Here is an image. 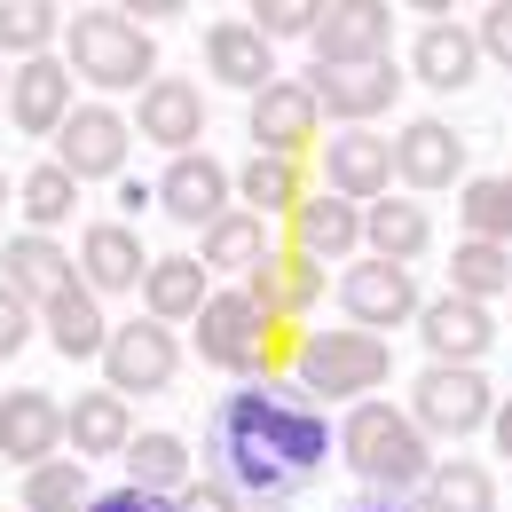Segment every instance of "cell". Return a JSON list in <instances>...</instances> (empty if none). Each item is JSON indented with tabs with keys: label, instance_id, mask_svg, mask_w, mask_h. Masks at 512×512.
Instances as JSON below:
<instances>
[{
	"label": "cell",
	"instance_id": "cell-1",
	"mask_svg": "<svg viewBox=\"0 0 512 512\" xmlns=\"http://www.w3.org/2000/svg\"><path fill=\"white\" fill-rule=\"evenodd\" d=\"M213 481H229L245 505H284L292 489H308L323 473V449L331 426L300 386H237L221 410H213Z\"/></svg>",
	"mask_w": 512,
	"mask_h": 512
},
{
	"label": "cell",
	"instance_id": "cell-2",
	"mask_svg": "<svg viewBox=\"0 0 512 512\" xmlns=\"http://www.w3.org/2000/svg\"><path fill=\"white\" fill-rule=\"evenodd\" d=\"M339 449H347V465L363 473V489H379L386 505H394V497H410V489L434 473L426 434H418V426H410V410H394V402H355V410H347V426H339Z\"/></svg>",
	"mask_w": 512,
	"mask_h": 512
},
{
	"label": "cell",
	"instance_id": "cell-3",
	"mask_svg": "<svg viewBox=\"0 0 512 512\" xmlns=\"http://www.w3.org/2000/svg\"><path fill=\"white\" fill-rule=\"evenodd\" d=\"M64 64H71V79L119 95V87H150L158 79V48H150V32L134 24L127 8H71L64 16Z\"/></svg>",
	"mask_w": 512,
	"mask_h": 512
},
{
	"label": "cell",
	"instance_id": "cell-4",
	"mask_svg": "<svg viewBox=\"0 0 512 512\" xmlns=\"http://www.w3.org/2000/svg\"><path fill=\"white\" fill-rule=\"evenodd\" d=\"M386 371H394V355H386V339H371V331H308V339L292 347L300 394H323V402L379 394Z\"/></svg>",
	"mask_w": 512,
	"mask_h": 512
},
{
	"label": "cell",
	"instance_id": "cell-5",
	"mask_svg": "<svg viewBox=\"0 0 512 512\" xmlns=\"http://www.w3.org/2000/svg\"><path fill=\"white\" fill-rule=\"evenodd\" d=\"M197 355L213 363V371H237V379H268V355H276V331L284 323H268L245 300V292H213L205 308H197Z\"/></svg>",
	"mask_w": 512,
	"mask_h": 512
},
{
	"label": "cell",
	"instance_id": "cell-6",
	"mask_svg": "<svg viewBox=\"0 0 512 512\" xmlns=\"http://www.w3.org/2000/svg\"><path fill=\"white\" fill-rule=\"evenodd\" d=\"M489 410H497V386L481 379V371H457V363H426L418 386H410V426H418L426 442H465V434H481Z\"/></svg>",
	"mask_w": 512,
	"mask_h": 512
},
{
	"label": "cell",
	"instance_id": "cell-7",
	"mask_svg": "<svg viewBox=\"0 0 512 512\" xmlns=\"http://www.w3.org/2000/svg\"><path fill=\"white\" fill-rule=\"evenodd\" d=\"M95 363H103L111 394H158V386H174V371H182V339L166 323L134 316V323H111V339H103Z\"/></svg>",
	"mask_w": 512,
	"mask_h": 512
},
{
	"label": "cell",
	"instance_id": "cell-8",
	"mask_svg": "<svg viewBox=\"0 0 512 512\" xmlns=\"http://www.w3.org/2000/svg\"><path fill=\"white\" fill-rule=\"evenodd\" d=\"M127 150H134V127L111 103H71V119L56 127V166L71 182H119Z\"/></svg>",
	"mask_w": 512,
	"mask_h": 512
},
{
	"label": "cell",
	"instance_id": "cell-9",
	"mask_svg": "<svg viewBox=\"0 0 512 512\" xmlns=\"http://www.w3.org/2000/svg\"><path fill=\"white\" fill-rule=\"evenodd\" d=\"M386 32H394V8L386 0H323L316 32V71H355V64H386Z\"/></svg>",
	"mask_w": 512,
	"mask_h": 512
},
{
	"label": "cell",
	"instance_id": "cell-10",
	"mask_svg": "<svg viewBox=\"0 0 512 512\" xmlns=\"http://www.w3.org/2000/svg\"><path fill=\"white\" fill-rule=\"evenodd\" d=\"M339 308H347V323L355 331H402V323H418V276L410 268H394V260H355L347 276H339Z\"/></svg>",
	"mask_w": 512,
	"mask_h": 512
},
{
	"label": "cell",
	"instance_id": "cell-11",
	"mask_svg": "<svg viewBox=\"0 0 512 512\" xmlns=\"http://www.w3.org/2000/svg\"><path fill=\"white\" fill-rule=\"evenodd\" d=\"M229 197H237L229 166H221L213 150H182V158H166V174H158L150 205H158L166 221H182V229H213V221L229 213Z\"/></svg>",
	"mask_w": 512,
	"mask_h": 512
},
{
	"label": "cell",
	"instance_id": "cell-12",
	"mask_svg": "<svg viewBox=\"0 0 512 512\" xmlns=\"http://www.w3.org/2000/svg\"><path fill=\"white\" fill-rule=\"evenodd\" d=\"M402 71H394V56L386 64H355V71H316L308 79V95H316L323 119H339V127H371V119H386L394 103H402Z\"/></svg>",
	"mask_w": 512,
	"mask_h": 512
},
{
	"label": "cell",
	"instance_id": "cell-13",
	"mask_svg": "<svg viewBox=\"0 0 512 512\" xmlns=\"http://www.w3.org/2000/svg\"><path fill=\"white\" fill-rule=\"evenodd\" d=\"M316 95H308V79H268L253 95V150L260 158H308L316 150Z\"/></svg>",
	"mask_w": 512,
	"mask_h": 512
},
{
	"label": "cell",
	"instance_id": "cell-14",
	"mask_svg": "<svg viewBox=\"0 0 512 512\" xmlns=\"http://www.w3.org/2000/svg\"><path fill=\"white\" fill-rule=\"evenodd\" d=\"M394 182V142L371 127H339L323 142V190L347 197V205H379Z\"/></svg>",
	"mask_w": 512,
	"mask_h": 512
},
{
	"label": "cell",
	"instance_id": "cell-15",
	"mask_svg": "<svg viewBox=\"0 0 512 512\" xmlns=\"http://www.w3.org/2000/svg\"><path fill=\"white\" fill-rule=\"evenodd\" d=\"M418 339H426V363H457V371H481V355L497 347V316L481 308V300H426L418 308Z\"/></svg>",
	"mask_w": 512,
	"mask_h": 512
},
{
	"label": "cell",
	"instance_id": "cell-16",
	"mask_svg": "<svg viewBox=\"0 0 512 512\" xmlns=\"http://www.w3.org/2000/svg\"><path fill=\"white\" fill-rule=\"evenodd\" d=\"M56 449H64V402H56L48 386L0 394V457H16V465L32 473V465H48Z\"/></svg>",
	"mask_w": 512,
	"mask_h": 512
},
{
	"label": "cell",
	"instance_id": "cell-17",
	"mask_svg": "<svg viewBox=\"0 0 512 512\" xmlns=\"http://www.w3.org/2000/svg\"><path fill=\"white\" fill-rule=\"evenodd\" d=\"M394 182H410V190L465 182V134L449 127V119H410V127L394 134Z\"/></svg>",
	"mask_w": 512,
	"mask_h": 512
},
{
	"label": "cell",
	"instance_id": "cell-18",
	"mask_svg": "<svg viewBox=\"0 0 512 512\" xmlns=\"http://www.w3.org/2000/svg\"><path fill=\"white\" fill-rule=\"evenodd\" d=\"M134 127L142 142H158V150H197L205 142V95H197L190 79H150L142 95H134Z\"/></svg>",
	"mask_w": 512,
	"mask_h": 512
},
{
	"label": "cell",
	"instance_id": "cell-19",
	"mask_svg": "<svg viewBox=\"0 0 512 512\" xmlns=\"http://www.w3.org/2000/svg\"><path fill=\"white\" fill-rule=\"evenodd\" d=\"M79 284L95 292V300H111V292H134L142 284V268H150V253H142V237H134V221H95L87 237H79Z\"/></svg>",
	"mask_w": 512,
	"mask_h": 512
},
{
	"label": "cell",
	"instance_id": "cell-20",
	"mask_svg": "<svg viewBox=\"0 0 512 512\" xmlns=\"http://www.w3.org/2000/svg\"><path fill=\"white\" fill-rule=\"evenodd\" d=\"M363 245V205H347V197H331V190H308L300 205H292V245L284 253H300V260H347Z\"/></svg>",
	"mask_w": 512,
	"mask_h": 512
},
{
	"label": "cell",
	"instance_id": "cell-21",
	"mask_svg": "<svg viewBox=\"0 0 512 512\" xmlns=\"http://www.w3.org/2000/svg\"><path fill=\"white\" fill-rule=\"evenodd\" d=\"M8 119L24 134H56L71 119V64L64 56H32L8 71Z\"/></svg>",
	"mask_w": 512,
	"mask_h": 512
},
{
	"label": "cell",
	"instance_id": "cell-22",
	"mask_svg": "<svg viewBox=\"0 0 512 512\" xmlns=\"http://www.w3.org/2000/svg\"><path fill=\"white\" fill-rule=\"evenodd\" d=\"M245 300H253L268 323H300L323 300V268L300 260V253H268L253 276H245Z\"/></svg>",
	"mask_w": 512,
	"mask_h": 512
},
{
	"label": "cell",
	"instance_id": "cell-23",
	"mask_svg": "<svg viewBox=\"0 0 512 512\" xmlns=\"http://www.w3.org/2000/svg\"><path fill=\"white\" fill-rule=\"evenodd\" d=\"M64 442H71V457H79V465H87V457H127V442H134L127 394H111V386H95V394H71Z\"/></svg>",
	"mask_w": 512,
	"mask_h": 512
},
{
	"label": "cell",
	"instance_id": "cell-24",
	"mask_svg": "<svg viewBox=\"0 0 512 512\" xmlns=\"http://www.w3.org/2000/svg\"><path fill=\"white\" fill-rule=\"evenodd\" d=\"M205 71H213L221 87H245V95H260V87L276 79V48L260 40L245 16H221V24L205 32Z\"/></svg>",
	"mask_w": 512,
	"mask_h": 512
},
{
	"label": "cell",
	"instance_id": "cell-25",
	"mask_svg": "<svg viewBox=\"0 0 512 512\" xmlns=\"http://www.w3.org/2000/svg\"><path fill=\"white\" fill-rule=\"evenodd\" d=\"M205 300H213V276L197 268V253H166V260L142 268V316H150V323L174 331V323H190Z\"/></svg>",
	"mask_w": 512,
	"mask_h": 512
},
{
	"label": "cell",
	"instance_id": "cell-26",
	"mask_svg": "<svg viewBox=\"0 0 512 512\" xmlns=\"http://www.w3.org/2000/svg\"><path fill=\"white\" fill-rule=\"evenodd\" d=\"M473 71H481L473 24L442 16V24H426V32H418V48H410V79H418V87H442V95H457V87H473Z\"/></svg>",
	"mask_w": 512,
	"mask_h": 512
},
{
	"label": "cell",
	"instance_id": "cell-27",
	"mask_svg": "<svg viewBox=\"0 0 512 512\" xmlns=\"http://www.w3.org/2000/svg\"><path fill=\"white\" fill-rule=\"evenodd\" d=\"M40 331H48V347H56L64 363H87V355H103V339H111V323H103V300H95L87 284H64L56 300H40Z\"/></svg>",
	"mask_w": 512,
	"mask_h": 512
},
{
	"label": "cell",
	"instance_id": "cell-28",
	"mask_svg": "<svg viewBox=\"0 0 512 512\" xmlns=\"http://www.w3.org/2000/svg\"><path fill=\"white\" fill-rule=\"evenodd\" d=\"M363 245H371V260L410 268V260L434 245V213L410 205V197H379V205H363Z\"/></svg>",
	"mask_w": 512,
	"mask_h": 512
},
{
	"label": "cell",
	"instance_id": "cell-29",
	"mask_svg": "<svg viewBox=\"0 0 512 512\" xmlns=\"http://www.w3.org/2000/svg\"><path fill=\"white\" fill-rule=\"evenodd\" d=\"M0 268H8L0 284H8V292H24L32 308H40V300H56L64 284H79L71 253L56 245V237H32V229H24V237H8V260H0Z\"/></svg>",
	"mask_w": 512,
	"mask_h": 512
},
{
	"label": "cell",
	"instance_id": "cell-30",
	"mask_svg": "<svg viewBox=\"0 0 512 512\" xmlns=\"http://www.w3.org/2000/svg\"><path fill=\"white\" fill-rule=\"evenodd\" d=\"M268 253H276L268 221H260V213H245V205H229V213L205 229V245H197V268H205V276H213V268H237V276H253Z\"/></svg>",
	"mask_w": 512,
	"mask_h": 512
},
{
	"label": "cell",
	"instance_id": "cell-31",
	"mask_svg": "<svg viewBox=\"0 0 512 512\" xmlns=\"http://www.w3.org/2000/svg\"><path fill=\"white\" fill-rule=\"evenodd\" d=\"M197 481V457L182 434H134L127 442V489H150V497H182Z\"/></svg>",
	"mask_w": 512,
	"mask_h": 512
},
{
	"label": "cell",
	"instance_id": "cell-32",
	"mask_svg": "<svg viewBox=\"0 0 512 512\" xmlns=\"http://www.w3.org/2000/svg\"><path fill=\"white\" fill-rule=\"evenodd\" d=\"M229 182H237V197H245V213H260V221H276V213H284V221H292V205H300V197H308V174H300V158H245V166H237V174H229Z\"/></svg>",
	"mask_w": 512,
	"mask_h": 512
},
{
	"label": "cell",
	"instance_id": "cell-33",
	"mask_svg": "<svg viewBox=\"0 0 512 512\" xmlns=\"http://www.w3.org/2000/svg\"><path fill=\"white\" fill-rule=\"evenodd\" d=\"M418 497H426V512H497V473L473 457H442L418 481Z\"/></svg>",
	"mask_w": 512,
	"mask_h": 512
},
{
	"label": "cell",
	"instance_id": "cell-34",
	"mask_svg": "<svg viewBox=\"0 0 512 512\" xmlns=\"http://www.w3.org/2000/svg\"><path fill=\"white\" fill-rule=\"evenodd\" d=\"M64 40V8L56 0H0V64H32V56H56Z\"/></svg>",
	"mask_w": 512,
	"mask_h": 512
},
{
	"label": "cell",
	"instance_id": "cell-35",
	"mask_svg": "<svg viewBox=\"0 0 512 512\" xmlns=\"http://www.w3.org/2000/svg\"><path fill=\"white\" fill-rule=\"evenodd\" d=\"M449 292L457 300H497V292H512V245H481V237H465L457 253H449Z\"/></svg>",
	"mask_w": 512,
	"mask_h": 512
},
{
	"label": "cell",
	"instance_id": "cell-36",
	"mask_svg": "<svg viewBox=\"0 0 512 512\" xmlns=\"http://www.w3.org/2000/svg\"><path fill=\"white\" fill-rule=\"evenodd\" d=\"M16 205H24V221H32V237H56L71 221V205H79V182H71L64 166L48 158V166H32L24 182H16Z\"/></svg>",
	"mask_w": 512,
	"mask_h": 512
},
{
	"label": "cell",
	"instance_id": "cell-37",
	"mask_svg": "<svg viewBox=\"0 0 512 512\" xmlns=\"http://www.w3.org/2000/svg\"><path fill=\"white\" fill-rule=\"evenodd\" d=\"M457 213H465V237H481V245H512V174H481V182H465Z\"/></svg>",
	"mask_w": 512,
	"mask_h": 512
},
{
	"label": "cell",
	"instance_id": "cell-38",
	"mask_svg": "<svg viewBox=\"0 0 512 512\" xmlns=\"http://www.w3.org/2000/svg\"><path fill=\"white\" fill-rule=\"evenodd\" d=\"M24 512H87V465L79 457H48L24 473Z\"/></svg>",
	"mask_w": 512,
	"mask_h": 512
},
{
	"label": "cell",
	"instance_id": "cell-39",
	"mask_svg": "<svg viewBox=\"0 0 512 512\" xmlns=\"http://www.w3.org/2000/svg\"><path fill=\"white\" fill-rule=\"evenodd\" d=\"M316 16H323V0H253V8H245V24H253L268 48H276V40H308Z\"/></svg>",
	"mask_w": 512,
	"mask_h": 512
},
{
	"label": "cell",
	"instance_id": "cell-40",
	"mask_svg": "<svg viewBox=\"0 0 512 512\" xmlns=\"http://www.w3.org/2000/svg\"><path fill=\"white\" fill-rule=\"evenodd\" d=\"M32 331H40V308H32L24 292H8V284H0V363H8V355H24V339H32Z\"/></svg>",
	"mask_w": 512,
	"mask_h": 512
},
{
	"label": "cell",
	"instance_id": "cell-41",
	"mask_svg": "<svg viewBox=\"0 0 512 512\" xmlns=\"http://www.w3.org/2000/svg\"><path fill=\"white\" fill-rule=\"evenodd\" d=\"M473 48H481L489 64H505V71H512V0H489V8H481V24H473Z\"/></svg>",
	"mask_w": 512,
	"mask_h": 512
},
{
	"label": "cell",
	"instance_id": "cell-42",
	"mask_svg": "<svg viewBox=\"0 0 512 512\" xmlns=\"http://www.w3.org/2000/svg\"><path fill=\"white\" fill-rule=\"evenodd\" d=\"M174 512H245V497H237L229 481H213V473H197L190 489L174 497Z\"/></svg>",
	"mask_w": 512,
	"mask_h": 512
},
{
	"label": "cell",
	"instance_id": "cell-43",
	"mask_svg": "<svg viewBox=\"0 0 512 512\" xmlns=\"http://www.w3.org/2000/svg\"><path fill=\"white\" fill-rule=\"evenodd\" d=\"M87 512H174V497H150V489H111V497H87Z\"/></svg>",
	"mask_w": 512,
	"mask_h": 512
},
{
	"label": "cell",
	"instance_id": "cell-44",
	"mask_svg": "<svg viewBox=\"0 0 512 512\" xmlns=\"http://www.w3.org/2000/svg\"><path fill=\"white\" fill-rule=\"evenodd\" d=\"M134 24H166V16H190V0H127Z\"/></svg>",
	"mask_w": 512,
	"mask_h": 512
},
{
	"label": "cell",
	"instance_id": "cell-45",
	"mask_svg": "<svg viewBox=\"0 0 512 512\" xmlns=\"http://www.w3.org/2000/svg\"><path fill=\"white\" fill-rule=\"evenodd\" d=\"M489 434H497V457H512V394L489 410Z\"/></svg>",
	"mask_w": 512,
	"mask_h": 512
},
{
	"label": "cell",
	"instance_id": "cell-46",
	"mask_svg": "<svg viewBox=\"0 0 512 512\" xmlns=\"http://www.w3.org/2000/svg\"><path fill=\"white\" fill-rule=\"evenodd\" d=\"M355 512H402V505H355Z\"/></svg>",
	"mask_w": 512,
	"mask_h": 512
},
{
	"label": "cell",
	"instance_id": "cell-47",
	"mask_svg": "<svg viewBox=\"0 0 512 512\" xmlns=\"http://www.w3.org/2000/svg\"><path fill=\"white\" fill-rule=\"evenodd\" d=\"M245 512H284V505H245Z\"/></svg>",
	"mask_w": 512,
	"mask_h": 512
},
{
	"label": "cell",
	"instance_id": "cell-48",
	"mask_svg": "<svg viewBox=\"0 0 512 512\" xmlns=\"http://www.w3.org/2000/svg\"><path fill=\"white\" fill-rule=\"evenodd\" d=\"M0 205H8V174H0Z\"/></svg>",
	"mask_w": 512,
	"mask_h": 512
},
{
	"label": "cell",
	"instance_id": "cell-49",
	"mask_svg": "<svg viewBox=\"0 0 512 512\" xmlns=\"http://www.w3.org/2000/svg\"><path fill=\"white\" fill-rule=\"evenodd\" d=\"M0 95H8V64H0Z\"/></svg>",
	"mask_w": 512,
	"mask_h": 512
}]
</instances>
